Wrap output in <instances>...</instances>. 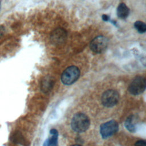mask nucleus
I'll return each mask as SVG.
<instances>
[{
	"label": "nucleus",
	"instance_id": "1",
	"mask_svg": "<svg viewBox=\"0 0 146 146\" xmlns=\"http://www.w3.org/2000/svg\"><path fill=\"white\" fill-rule=\"evenodd\" d=\"M90 121L88 117L84 113L78 112L72 117L71 120V127L76 132H83L90 126Z\"/></svg>",
	"mask_w": 146,
	"mask_h": 146
},
{
	"label": "nucleus",
	"instance_id": "2",
	"mask_svg": "<svg viewBox=\"0 0 146 146\" xmlns=\"http://www.w3.org/2000/svg\"><path fill=\"white\" fill-rule=\"evenodd\" d=\"M79 76V69L75 66H71L63 71L61 76V80L63 84L70 85L75 83L78 79Z\"/></svg>",
	"mask_w": 146,
	"mask_h": 146
},
{
	"label": "nucleus",
	"instance_id": "3",
	"mask_svg": "<svg viewBox=\"0 0 146 146\" xmlns=\"http://www.w3.org/2000/svg\"><path fill=\"white\" fill-rule=\"evenodd\" d=\"M146 87V80L145 78L140 76H136L130 84L128 91L134 95H137L143 92Z\"/></svg>",
	"mask_w": 146,
	"mask_h": 146
},
{
	"label": "nucleus",
	"instance_id": "4",
	"mask_svg": "<svg viewBox=\"0 0 146 146\" xmlns=\"http://www.w3.org/2000/svg\"><path fill=\"white\" fill-rule=\"evenodd\" d=\"M119 129L118 123L113 120L102 124L100 127V133L103 138L106 139L115 134Z\"/></svg>",
	"mask_w": 146,
	"mask_h": 146
},
{
	"label": "nucleus",
	"instance_id": "5",
	"mask_svg": "<svg viewBox=\"0 0 146 146\" xmlns=\"http://www.w3.org/2000/svg\"><path fill=\"white\" fill-rule=\"evenodd\" d=\"M108 39L104 36H98L90 43V48L95 53L100 54L104 51L108 46Z\"/></svg>",
	"mask_w": 146,
	"mask_h": 146
},
{
	"label": "nucleus",
	"instance_id": "6",
	"mask_svg": "<svg viewBox=\"0 0 146 146\" xmlns=\"http://www.w3.org/2000/svg\"><path fill=\"white\" fill-rule=\"evenodd\" d=\"M119 99L118 92L113 90H109L105 91L102 96L103 104L107 107H111L115 106Z\"/></svg>",
	"mask_w": 146,
	"mask_h": 146
},
{
	"label": "nucleus",
	"instance_id": "7",
	"mask_svg": "<svg viewBox=\"0 0 146 146\" xmlns=\"http://www.w3.org/2000/svg\"><path fill=\"white\" fill-rule=\"evenodd\" d=\"M67 31L63 28H57L51 34L50 40L54 45H62L67 39Z\"/></svg>",
	"mask_w": 146,
	"mask_h": 146
},
{
	"label": "nucleus",
	"instance_id": "8",
	"mask_svg": "<svg viewBox=\"0 0 146 146\" xmlns=\"http://www.w3.org/2000/svg\"><path fill=\"white\" fill-rule=\"evenodd\" d=\"M50 133L51 136L44 141L43 146H58V131L55 129H52Z\"/></svg>",
	"mask_w": 146,
	"mask_h": 146
},
{
	"label": "nucleus",
	"instance_id": "9",
	"mask_svg": "<svg viewBox=\"0 0 146 146\" xmlns=\"http://www.w3.org/2000/svg\"><path fill=\"white\" fill-rule=\"evenodd\" d=\"M129 13V8L126 6L125 3H121L119 5L117 9V14L119 18L121 19H125L128 16Z\"/></svg>",
	"mask_w": 146,
	"mask_h": 146
},
{
	"label": "nucleus",
	"instance_id": "10",
	"mask_svg": "<svg viewBox=\"0 0 146 146\" xmlns=\"http://www.w3.org/2000/svg\"><path fill=\"white\" fill-rule=\"evenodd\" d=\"M54 81L50 76H46L42 82V88L43 91H47L53 86Z\"/></svg>",
	"mask_w": 146,
	"mask_h": 146
},
{
	"label": "nucleus",
	"instance_id": "11",
	"mask_svg": "<svg viewBox=\"0 0 146 146\" xmlns=\"http://www.w3.org/2000/svg\"><path fill=\"white\" fill-rule=\"evenodd\" d=\"M10 140L13 143L20 144H25L26 142L25 141L23 137L19 132H15L13 133L10 137Z\"/></svg>",
	"mask_w": 146,
	"mask_h": 146
},
{
	"label": "nucleus",
	"instance_id": "12",
	"mask_svg": "<svg viewBox=\"0 0 146 146\" xmlns=\"http://www.w3.org/2000/svg\"><path fill=\"white\" fill-rule=\"evenodd\" d=\"M125 125L128 131H129L132 132H133L135 131L136 128H135V124L133 123L132 116H130L128 117H127V119L125 122Z\"/></svg>",
	"mask_w": 146,
	"mask_h": 146
},
{
	"label": "nucleus",
	"instance_id": "13",
	"mask_svg": "<svg viewBox=\"0 0 146 146\" xmlns=\"http://www.w3.org/2000/svg\"><path fill=\"white\" fill-rule=\"evenodd\" d=\"M135 29L140 33H144L146 31V25L142 21H136L134 24Z\"/></svg>",
	"mask_w": 146,
	"mask_h": 146
},
{
	"label": "nucleus",
	"instance_id": "14",
	"mask_svg": "<svg viewBox=\"0 0 146 146\" xmlns=\"http://www.w3.org/2000/svg\"><path fill=\"white\" fill-rule=\"evenodd\" d=\"M135 146H146V142L144 140H138L135 143Z\"/></svg>",
	"mask_w": 146,
	"mask_h": 146
},
{
	"label": "nucleus",
	"instance_id": "15",
	"mask_svg": "<svg viewBox=\"0 0 146 146\" xmlns=\"http://www.w3.org/2000/svg\"><path fill=\"white\" fill-rule=\"evenodd\" d=\"M102 19H103V20L104 21H107L109 20V17H108V15H106V14H103V15H102Z\"/></svg>",
	"mask_w": 146,
	"mask_h": 146
},
{
	"label": "nucleus",
	"instance_id": "16",
	"mask_svg": "<svg viewBox=\"0 0 146 146\" xmlns=\"http://www.w3.org/2000/svg\"><path fill=\"white\" fill-rule=\"evenodd\" d=\"M3 27H0V37L3 35Z\"/></svg>",
	"mask_w": 146,
	"mask_h": 146
},
{
	"label": "nucleus",
	"instance_id": "17",
	"mask_svg": "<svg viewBox=\"0 0 146 146\" xmlns=\"http://www.w3.org/2000/svg\"><path fill=\"white\" fill-rule=\"evenodd\" d=\"M71 146H82V145H79V144H75V145H71Z\"/></svg>",
	"mask_w": 146,
	"mask_h": 146
}]
</instances>
